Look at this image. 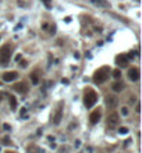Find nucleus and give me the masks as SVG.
<instances>
[{
  "label": "nucleus",
  "instance_id": "20e7f679",
  "mask_svg": "<svg viewBox=\"0 0 142 153\" xmlns=\"http://www.w3.org/2000/svg\"><path fill=\"white\" fill-rule=\"evenodd\" d=\"M118 120H120V117H118L117 113H110V114L107 116V125H109L110 128H114V127L118 124Z\"/></svg>",
  "mask_w": 142,
  "mask_h": 153
},
{
  "label": "nucleus",
  "instance_id": "2eb2a0df",
  "mask_svg": "<svg viewBox=\"0 0 142 153\" xmlns=\"http://www.w3.org/2000/svg\"><path fill=\"white\" fill-rule=\"evenodd\" d=\"M113 76L116 78V79H120L121 78V71H120V68H116V70H113Z\"/></svg>",
  "mask_w": 142,
  "mask_h": 153
},
{
  "label": "nucleus",
  "instance_id": "dca6fc26",
  "mask_svg": "<svg viewBox=\"0 0 142 153\" xmlns=\"http://www.w3.org/2000/svg\"><path fill=\"white\" fill-rule=\"evenodd\" d=\"M31 81H32V84H35V85L39 84V78H38V75H36V74H32V75H31Z\"/></svg>",
  "mask_w": 142,
  "mask_h": 153
},
{
  "label": "nucleus",
  "instance_id": "423d86ee",
  "mask_svg": "<svg viewBox=\"0 0 142 153\" xmlns=\"http://www.w3.org/2000/svg\"><path fill=\"white\" fill-rule=\"evenodd\" d=\"M128 56H126V54H118L117 57H116V63L120 65V67H127L128 65Z\"/></svg>",
  "mask_w": 142,
  "mask_h": 153
},
{
  "label": "nucleus",
  "instance_id": "f3484780",
  "mask_svg": "<svg viewBox=\"0 0 142 153\" xmlns=\"http://www.w3.org/2000/svg\"><path fill=\"white\" fill-rule=\"evenodd\" d=\"M118 132H120L121 135H126V134H128V128H127V127H120Z\"/></svg>",
  "mask_w": 142,
  "mask_h": 153
},
{
  "label": "nucleus",
  "instance_id": "aec40b11",
  "mask_svg": "<svg viewBox=\"0 0 142 153\" xmlns=\"http://www.w3.org/2000/svg\"><path fill=\"white\" fill-rule=\"evenodd\" d=\"M128 102H130V105H134V103H135V96H131Z\"/></svg>",
  "mask_w": 142,
  "mask_h": 153
},
{
  "label": "nucleus",
  "instance_id": "4be33fe9",
  "mask_svg": "<svg viewBox=\"0 0 142 153\" xmlns=\"http://www.w3.org/2000/svg\"><path fill=\"white\" fill-rule=\"evenodd\" d=\"M20 61H21V67H27V64H28V63H27L25 60H20Z\"/></svg>",
  "mask_w": 142,
  "mask_h": 153
},
{
  "label": "nucleus",
  "instance_id": "0eeeda50",
  "mask_svg": "<svg viewBox=\"0 0 142 153\" xmlns=\"http://www.w3.org/2000/svg\"><path fill=\"white\" fill-rule=\"evenodd\" d=\"M17 76H18V74H17L16 71H8V72H4L3 74V81L4 82H11V81H14Z\"/></svg>",
  "mask_w": 142,
  "mask_h": 153
},
{
  "label": "nucleus",
  "instance_id": "7ed1b4c3",
  "mask_svg": "<svg viewBox=\"0 0 142 153\" xmlns=\"http://www.w3.org/2000/svg\"><path fill=\"white\" fill-rule=\"evenodd\" d=\"M10 61V47L3 46L0 49V64H7Z\"/></svg>",
  "mask_w": 142,
  "mask_h": 153
},
{
  "label": "nucleus",
  "instance_id": "6e6552de",
  "mask_svg": "<svg viewBox=\"0 0 142 153\" xmlns=\"http://www.w3.org/2000/svg\"><path fill=\"white\" fill-rule=\"evenodd\" d=\"M128 78H130L131 81L139 79V70H138V68H131V70L128 71Z\"/></svg>",
  "mask_w": 142,
  "mask_h": 153
},
{
  "label": "nucleus",
  "instance_id": "1a4fd4ad",
  "mask_svg": "<svg viewBox=\"0 0 142 153\" xmlns=\"http://www.w3.org/2000/svg\"><path fill=\"white\" fill-rule=\"evenodd\" d=\"M100 116H102L100 110H95L93 113L91 114V117H89V121L92 122V124H96V122H99V120H100Z\"/></svg>",
  "mask_w": 142,
  "mask_h": 153
},
{
  "label": "nucleus",
  "instance_id": "6ab92c4d",
  "mask_svg": "<svg viewBox=\"0 0 142 153\" xmlns=\"http://www.w3.org/2000/svg\"><path fill=\"white\" fill-rule=\"evenodd\" d=\"M121 114L123 116H128V107H121Z\"/></svg>",
  "mask_w": 142,
  "mask_h": 153
},
{
  "label": "nucleus",
  "instance_id": "4468645a",
  "mask_svg": "<svg viewBox=\"0 0 142 153\" xmlns=\"http://www.w3.org/2000/svg\"><path fill=\"white\" fill-rule=\"evenodd\" d=\"M8 100H10L11 109H13V110H16V107H17V100H16V97H14L13 95H8Z\"/></svg>",
  "mask_w": 142,
  "mask_h": 153
},
{
  "label": "nucleus",
  "instance_id": "f8f14e48",
  "mask_svg": "<svg viewBox=\"0 0 142 153\" xmlns=\"http://www.w3.org/2000/svg\"><path fill=\"white\" fill-rule=\"evenodd\" d=\"M91 1L93 3L95 6H97V7H105V8H106V7L110 6L107 0H91Z\"/></svg>",
  "mask_w": 142,
  "mask_h": 153
},
{
  "label": "nucleus",
  "instance_id": "5701e85b",
  "mask_svg": "<svg viewBox=\"0 0 142 153\" xmlns=\"http://www.w3.org/2000/svg\"><path fill=\"white\" fill-rule=\"evenodd\" d=\"M135 111H137V113H139V111H141V106H139V103H138V105H137V107H135Z\"/></svg>",
  "mask_w": 142,
  "mask_h": 153
},
{
  "label": "nucleus",
  "instance_id": "b1692460",
  "mask_svg": "<svg viewBox=\"0 0 142 153\" xmlns=\"http://www.w3.org/2000/svg\"><path fill=\"white\" fill-rule=\"evenodd\" d=\"M3 128H4V129H10V128H11V127H10V125H8V124H3Z\"/></svg>",
  "mask_w": 142,
  "mask_h": 153
},
{
  "label": "nucleus",
  "instance_id": "f03ea898",
  "mask_svg": "<svg viewBox=\"0 0 142 153\" xmlns=\"http://www.w3.org/2000/svg\"><path fill=\"white\" fill-rule=\"evenodd\" d=\"M96 102H97V95L93 91L88 89V91L85 92V95H84V103H85V106L89 109V107L93 106Z\"/></svg>",
  "mask_w": 142,
  "mask_h": 153
},
{
  "label": "nucleus",
  "instance_id": "39448f33",
  "mask_svg": "<svg viewBox=\"0 0 142 153\" xmlns=\"http://www.w3.org/2000/svg\"><path fill=\"white\" fill-rule=\"evenodd\" d=\"M63 105L60 103L59 105V109H57V111H56V114H54V117H53V122H54V125H59L60 121H61V117H63Z\"/></svg>",
  "mask_w": 142,
  "mask_h": 153
},
{
  "label": "nucleus",
  "instance_id": "9b49d317",
  "mask_svg": "<svg viewBox=\"0 0 142 153\" xmlns=\"http://www.w3.org/2000/svg\"><path fill=\"white\" fill-rule=\"evenodd\" d=\"M14 89H16L17 92H20V93H25V92H27V85H25L24 82H18V84L14 85Z\"/></svg>",
  "mask_w": 142,
  "mask_h": 153
},
{
  "label": "nucleus",
  "instance_id": "412c9836",
  "mask_svg": "<svg viewBox=\"0 0 142 153\" xmlns=\"http://www.w3.org/2000/svg\"><path fill=\"white\" fill-rule=\"evenodd\" d=\"M25 114H27V109H21V116L25 117Z\"/></svg>",
  "mask_w": 142,
  "mask_h": 153
},
{
  "label": "nucleus",
  "instance_id": "f257e3e1",
  "mask_svg": "<svg viewBox=\"0 0 142 153\" xmlns=\"http://www.w3.org/2000/svg\"><path fill=\"white\" fill-rule=\"evenodd\" d=\"M109 72H110V68H109V67H102V68H99V70L93 74V82L95 84H103V82L109 78Z\"/></svg>",
  "mask_w": 142,
  "mask_h": 153
},
{
  "label": "nucleus",
  "instance_id": "393cba45",
  "mask_svg": "<svg viewBox=\"0 0 142 153\" xmlns=\"http://www.w3.org/2000/svg\"><path fill=\"white\" fill-rule=\"evenodd\" d=\"M16 60H17V61L22 60V56H21V54H18V56H17V57H16Z\"/></svg>",
  "mask_w": 142,
  "mask_h": 153
},
{
  "label": "nucleus",
  "instance_id": "a211bd4d",
  "mask_svg": "<svg viewBox=\"0 0 142 153\" xmlns=\"http://www.w3.org/2000/svg\"><path fill=\"white\" fill-rule=\"evenodd\" d=\"M42 3L46 6L47 8H50V7H52V3H50V0H42Z\"/></svg>",
  "mask_w": 142,
  "mask_h": 153
},
{
  "label": "nucleus",
  "instance_id": "9d476101",
  "mask_svg": "<svg viewBox=\"0 0 142 153\" xmlns=\"http://www.w3.org/2000/svg\"><path fill=\"white\" fill-rule=\"evenodd\" d=\"M117 103H118V99H117L116 96H107V97H106V105L109 107H111V109L117 106Z\"/></svg>",
  "mask_w": 142,
  "mask_h": 153
},
{
  "label": "nucleus",
  "instance_id": "ddd939ff",
  "mask_svg": "<svg viewBox=\"0 0 142 153\" xmlns=\"http://www.w3.org/2000/svg\"><path fill=\"white\" fill-rule=\"evenodd\" d=\"M111 88H113L114 92H120V91L124 89V84H123V82H114V84L111 85Z\"/></svg>",
  "mask_w": 142,
  "mask_h": 153
}]
</instances>
